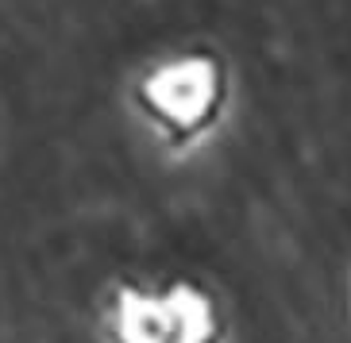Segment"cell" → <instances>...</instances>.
Here are the masks:
<instances>
[{
    "label": "cell",
    "mask_w": 351,
    "mask_h": 343,
    "mask_svg": "<svg viewBox=\"0 0 351 343\" xmlns=\"http://www.w3.org/2000/svg\"><path fill=\"white\" fill-rule=\"evenodd\" d=\"M174 335L166 301L143 293H120V340L124 343H166Z\"/></svg>",
    "instance_id": "2"
},
{
    "label": "cell",
    "mask_w": 351,
    "mask_h": 343,
    "mask_svg": "<svg viewBox=\"0 0 351 343\" xmlns=\"http://www.w3.org/2000/svg\"><path fill=\"white\" fill-rule=\"evenodd\" d=\"M166 309H170V324H174L178 343H205L208 328H213V316H208V305L201 293L178 285L166 297Z\"/></svg>",
    "instance_id": "3"
},
{
    "label": "cell",
    "mask_w": 351,
    "mask_h": 343,
    "mask_svg": "<svg viewBox=\"0 0 351 343\" xmlns=\"http://www.w3.org/2000/svg\"><path fill=\"white\" fill-rule=\"evenodd\" d=\"M147 97L174 124H197L213 104V70L205 62H182L151 77Z\"/></svg>",
    "instance_id": "1"
}]
</instances>
